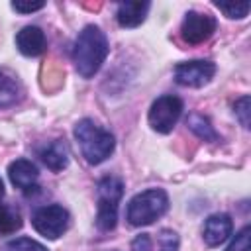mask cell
Masks as SVG:
<instances>
[{"label":"cell","instance_id":"ac0fdd59","mask_svg":"<svg viewBox=\"0 0 251 251\" xmlns=\"http://www.w3.org/2000/svg\"><path fill=\"white\" fill-rule=\"evenodd\" d=\"M216 6L227 16V18H231V20H241V18H245L247 14H249V8H251V4L249 2H241V4H224V2H216Z\"/></svg>","mask_w":251,"mask_h":251},{"label":"cell","instance_id":"9a60e30c","mask_svg":"<svg viewBox=\"0 0 251 251\" xmlns=\"http://www.w3.org/2000/svg\"><path fill=\"white\" fill-rule=\"evenodd\" d=\"M186 126L204 141H218V133L214 131V127L210 126V120L200 116V114H192L186 120Z\"/></svg>","mask_w":251,"mask_h":251},{"label":"cell","instance_id":"8fae6325","mask_svg":"<svg viewBox=\"0 0 251 251\" xmlns=\"http://www.w3.org/2000/svg\"><path fill=\"white\" fill-rule=\"evenodd\" d=\"M45 45H47L45 33L37 25H25L16 35V47L25 57H37V55H41L45 51Z\"/></svg>","mask_w":251,"mask_h":251},{"label":"cell","instance_id":"30bf717a","mask_svg":"<svg viewBox=\"0 0 251 251\" xmlns=\"http://www.w3.org/2000/svg\"><path fill=\"white\" fill-rule=\"evenodd\" d=\"M8 176H10L14 186H18V188L27 192L31 188H37L39 171L29 159H16L8 167Z\"/></svg>","mask_w":251,"mask_h":251},{"label":"cell","instance_id":"277c9868","mask_svg":"<svg viewBox=\"0 0 251 251\" xmlns=\"http://www.w3.org/2000/svg\"><path fill=\"white\" fill-rule=\"evenodd\" d=\"M124 194V182L118 176H104L98 180V214L96 226L102 231H110L118 224V204Z\"/></svg>","mask_w":251,"mask_h":251},{"label":"cell","instance_id":"ba28073f","mask_svg":"<svg viewBox=\"0 0 251 251\" xmlns=\"http://www.w3.org/2000/svg\"><path fill=\"white\" fill-rule=\"evenodd\" d=\"M216 73V65L212 61L204 59H194V61H184L175 67V80L180 86H192L200 88L212 80Z\"/></svg>","mask_w":251,"mask_h":251},{"label":"cell","instance_id":"5b68a950","mask_svg":"<svg viewBox=\"0 0 251 251\" xmlns=\"http://www.w3.org/2000/svg\"><path fill=\"white\" fill-rule=\"evenodd\" d=\"M71 216L69 212L59 206V204H49V206H41L33 212L31 216V224L35 227L37 233H41L47 239H57L61 237L67 227H69Z\"/></svg>","mask_w":251,"mask_h":251},{"label":"cell","instance_id":"cb8c5ba5","mask_svg":"<svg viewBox=\"0 0 251 251\" xmlns=\"http://www.w3.org/2000/svg\"><path fill=\"white\" fill-rule=\"evenodd\" d=\"M4 198V184H2V180H0V200Z\"/></svg>","mask_w":251,"mask_h":251},{"label":"cell","instance_id":"7c38bea8","mask_svg":"<svg viewBox=\"0 0 251 251\" xmlns=\"http://www.w3.org/2000/svg\"><path fill=\"white\" fill-rule=\"evenodd\" d=\"M39 159L49 171L59 173L69 165V147L63 139L49 141L39 149Z\"/></svg>","mask_w":251,"mask_h":251},{"label":"cell","instance_id":"603a6c76","mask_svg":"<svg viewBox=\"0 0 251 251\" xmlns=\"http://www.w3.org/2000/svg\"><path fill=\"white\" fill-rule=\"evenodd\" d=\"M131 251H151V237L147 233H139L131 241Z\"/></svg>","mask_w":251,"mask_h":251},{"label":"cell","instance_id":"44dd1931","mask_svg":"<svg viewBox=\"0 0 251 251\" xmlns=\"http://www.w3.org/2000/svg\"><path fill=\"white\" fill-rule=\"evenodd\" d=\"M226 251H249V226H245L229 243Z\"/></svg>","mask_w":251,"mask_h":251},{"label":"cell","instance_id":"e0dca14e","mask_svg":"<svg viewBox=\"0 0 251 251\" xmlns=\"http://www.w3.org/2000/svg\"><path fill=\"white\" fill-rule=\"evenodd\" d=\"M6 251H47V249L31 237H18L6 245Z\"/></svg>","mask_w":251,"mask_h":251},{"label":"cell","instance_id":"4fadbf2b","mask_svg":"<svg viewBox=\"0 0 251 251\" xmlns=\"http://www.w3.org/2000/svg\"><path fill=\"white\" fill-rule=\"evenodd\" d=\"M149 8V2H120L116 10V20L122 27H137L145 20Z\"/></svg>","mask_w":251,"mask_h":251},{"label":"cell","instance_id":"9c48e42d","mask_svg":"<svg viewBox=\"0 0 251 251\" xmlns=\"http://www.w3.org/2000/svg\"><path fill=\"white\" fill-rule=\"evenodd\" d=\"M233 231V222L227 214H212L202 227V237L206 241V245L216 247L220 243H224Z\"/></svg>","mask_w":251,"mask_h":251},{"label":"cell","instance_id":"8992f818","mask_svg":"<svg viewBox=\"0 0 251 251\" xmlns=\"http://www.w3.org/2000/svg\"><path fill=\"white\" fill-rule=\"evenodd\" d=\"M182 114V100L175 94L159 96L149 108V126L159 133H169Z\"/></svg>","mask_w":251,"mask_h":251},{"label":"cell","instance_id":"7402d4cb","mask_svg":"<svg viewBox=\"0 0 251 251\" xmlns=\"http://www.w3.org/2000/svg\"><path fill=\"white\" fill-rule=\"evenodd\" d=\"M45 4L43 2H12V8L20 14H31V12H37L41 10Z\"/></svg>","mask_w":251,"mask_h":251},{"label":"cell","instance_id":"2e32d148","mask_svg":"<svg viewBox=\"0 0 251 251\" xmlns=\"http://www.w3.org/2000/svg\"><path fill=\"white\" fill-rule=\"evenodd\" d=\"M20 227H22V216L14 208L0 202V235H10Z\"/></svg>","mask_w":251,"mask_h":251},{"label":"cell","instance_id":"7a4b0ae2","mask_svg":"<svg viewBox=\"0 0 251 251\" xmlns=\"http://www.w3.org/2000/svg\"><path fill=\"white\" fill-rule=\"evenodd\" d=\"M75 139L78 141L82 157L90 165H100L102 161H106L116 147L114 135L88 118L80 120L75 126Z\"/></svg>","mask_w":251,"mask_h":251},{"label":"cell","instance_id":"d6986e66","mask_svg":"<svg viewBox=\"0 0 251 251\" xmlns=\"http://www.w3.org/2000/svg\"><path fill=\"white\" fill-rule=\"evenodd\" d=\"M159 251H178V235L173 229L159 231Z\"/></svg>","mask_w":251,"mask_h":251},{"label":"cell","instance_id":"ffe728a7","mask_svg":"<svg viewBox=\"0 0 251 251\" xmlns=\"http://www.w3.org/2000/svg\"><path fill=\"white\" fill-rule=\"evenodd\" d=\"M233 110H235V116L239 118L241 126H243L245 129H249V96H241V98L235 102Z\"/></svg>","mask_w":251,"mask_h":251},{"label":"cell","instance_id":"6da1fadb","mask_svg":"<svg viewBox=\"0 0 251 251\" xmlns=\"http://www.w3.org/2000/svg\"><path fill=\"white\" fill-rule=\"evenodd\" d=\"M108 51H110V45L104 31L96 25H86L78 33L73 47V63L78 75L84 78L94 76L100 71L102 63L106 61Z\"/></svg>","mask_w":251,"mask_h":251},{"label":"cell","instance_id":"52a82bcc","mask_svg":"<svg viewBox=\"0 0 251 251\" xmlns=\"http://www.w3.org/2000/svg\"><path fill=\"white\" fill-rule=\"evenodd\" d=\"M216 27L218 24L214 16L202 14V12H188L180 24V37L190 45H198L208 41L214 35Z\"/></svg>","mask_w":251,"mask_h":251},{"label":"cell","instance_id":"3957f363","mask_svg":"<svg viewBox=\"0 0 251 251\" xmlns=\"http://www.w3.org/2000/svg\"><path fill=\"white\" fill-rule=\"evenodd\" d=\"M169 208V196L161 188H149L135 194L127 204V222L135 227L149 226L157 218H161Z\"/></svg>","mask_w":251,"mask_h":251},{"label":"cell","instance_id":"5bb4252c","mask_svg":"<svg viewBox=\"0 0 251 251\" xmlns=\"http://www.w3.org/2000/svg\"><path fill=\"white\" fill-rule=\"evenodd\" d=\"M22 96V88L18 84V80L14 76H10L8 73L0 71V108L12 106L20 100Z\"/></svg>","mask_w":251,"mask_h":251}]
</instances>
